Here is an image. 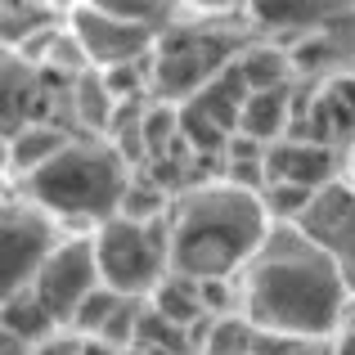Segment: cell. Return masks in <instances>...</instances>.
Here are the masks:
<instances>
[{"label": "cell", "mask_w": 355, "mask_h": 355, "mask_svg": "<svg viewBox=\"0 0 355 355\" xmlns=\"http://www.w3.org/2000/svg\"><path fill=\"white\" fill-rule=\"evenodd\" d=\"M266 175L288 184H306V189H329L333 184V153L315 139H279L266 153ZM266 180V184H270Z\"/></svg>", "instance_id": "cell-10"}, {"label": "cell", "mask_w": 355, "mask_h": 355, "mask_svg": "<svg viewBox=\"0 0 355 355\" xmlns=\"http://www.w3.org/2000/svg\"><path fill=\"white\" fill-rule=\"evenodd\" d=\"M148 306H153L166 324H175V329H189L193 333V329H202V324H207V306H202L198 279L166 275L162 284H157V293L148 297Z\"/></svg>", "instance_id": "cell-11"}, {"label": "cell", "mask_w": 355, "mask_h": 355, "mask_svg": "<svg viewBox=\"0 0 355 355\" xmlns=\"http://www.w3.org/2000/svg\"><path fill=\"white\" fill-rule=\"evenodd\" d=\"M239 72H243V81H248V90H284L288 59L279 50H248L239 59Z\"/></svg>", "instance_id": "cell-17"}, {"label": "cell", "mask_w": 355, "mask_h": 355, "mask_svg": "<svg viewBox=\"0 0 355 355\" xmlns=\"http://www.w3.org/2000/svg\"><path fill=\"white\" fill-rule=\"evenodd\" d=\"M95 257H99V279L104 288L130 297H153L157 284L171 275V234H166L162 220L153 225H139V220L113 216L108 225H99L95 234Z\"/></svg>", "instance_id": "cell-4"}, {"label": "cell", "mask_w": 355, "mask_h": 355, "mask_svg": "<svg viewBox=\"0 0 355 355\" xmlns=\"http://www.w3.org/2000/svg\"><path fill=\"white\" fill-rule=\"evenodd\" d=\"M32 355H86V342L77 338V333H59V338H50V342H41Z\"/></svg>", "instance_id": "cell-20"}, {"label": "cell", "mask_w": 355, "mask_h": 355, "mask_svg": "<svg viewBox=\"0 0 355 355\" xmlns=\"http://www.w3.org/2000/svg\"><path fill=\"white\" fill-rule=\"evenodd\" d=\"M95 288H104L95 239H63L59 248L45 257L32 293L41 297V306L54 315V324H72V315L81 311V302H86Z\"/></svg>", "instance_id": "cell-5"}, {"label": "cell", "mask_w": 355, "mask_h": 355, "mask_svg": "<svg viewBox=\"0 0 355 355\" xmlns=\"http://www.w3.org/2000/svg\"><path fill=\"white\" fill-rule=\"evenodd\" d=\"M121 302H126V297L113 293V288H95V293L81 302V311L72 315L68 329L77 333V338H86V342H99V338H104V329H108V320L121 311Z\"/></svg>", "instance_id": "cell-16"}, {"label": "cell", "mask_w": 355, "mask_h": 355, "mask_svg": "<svg viewBox=\"0 0 355 355\" xmlns=\"http://www.w3.org/2000/svg\"><path fill=\"white\" fill-rule=\"evenodd\" d=\"M342 333L355 338V302H347V315H342Z\"/></svg>", "instance_id": "cell-21"}, {"label": "cell", "mask_w": 355, "mask_h": 355, "mask_svg": "<svg viewBox=\"0 0 355 355\" xmlns=\"http://www.w3.org/2000/svg\"><path fill=\"white\" fill-rule=\"evenodd\" d=\"M59 248V239H54V225L45 216H36V211H5V243H0V252H5V297L23 293V288L36 284V275H41L45 257Z\"/></svg>", "instance_id": "cell-7"}, {"label": "cell", "mask_w": 355, "mask_h": 355, "mask_svg": "<svg viewBox=\"0 0 355 355\" xmlns=\"http://www.w3.org/2000/svg\"><path fill=\"white\" fill-rule=\"evenodd\" d=\"M68 148V139H63L59 126H18V139L9 144V157L18 162V171H41L45 162H54V157Z\"/></svg>", "instance_id": "cell-14"}, {"label": "cell", "mask_w": 355, "mask_h": 355, "mask_svg": "<svg viewBox=\"0 0 355 355\" xmlns=\"http://www.w3.org/2000/svg\"><path fill=\"white\" fill-rule=\"evenodd\" d=\"M252 355H333V347L315 338H288V333H257Z\"/></svg>", "instance_id": "cell-18"}, {"label": "cell", "mask_w": 355, "mask_h": 355, "mask_svg": "<svg viewBox=\"0 0 355 355\" xmlns=\"http://www.w3.org/2000/svg\"><path fill=\"white\" fill-rule=\"evenodd\" d=\"M225 45L211 41V36H171V41L157 45V59H153V81L166 99H184L189 104L198 90H207L211 81L225 72Z\"/></svg>", "instance_id": "cell-6"}, {"label": "cell", "mask_w": 355, "mask_h": 355, "mask_svg": "<svg viewBox=\"0 0 355 355\" xmlns=\"http://www.w3.org/2000/svg\"><path fill=\"white\" fill-rule=\"evenodd\" d=\"M333 355H355V338H342L338 347H333Z\"/></svg>", "instance_id": "cell-22"}, {"label": "cell", "mask_w": 355, "mask_h": 355, "mask_svg": "<svg viewBox=\"0 0 355 355\" xmlns=\"http://www.w3.org/2000/svg\"><path fill=\"white\" fill-rule=\"evenodd\" d=\"M54 329H59V324H54V315L41 306V297H36L32 288L5 297V338H18V342H27V347L36 351L41 342L59 338Z\"/></svg>", "instance_id": "cell-13"}, {"label": "cell", "mask_w": 355, "mask_h": 355, "mask_svg": "<svg viewBox=\"0 0 355 355\" xmlns=\"http://www.w3.org/2000/svg\"><path fill=\"white\" fill-rule=\"evenodd\" d=\"M113 9V5H108ZM104 5L95 9H77V36H81V50L90 54L95 63L104 68H121V63H135L139 54L153 45V27H144L139 18H108ZM117 14V9H113Z\"/></svg>", "instance_id": "cell-8"}, {"label": "cell", "mask_w": 355, "mask_h": 355, "mask_svg": "<svg viewBox=\"0 0 355 355\" xmlns=\"http://www.w3.org/2000/svg\"><path fill=\"white\" fill-rule=\"evenodd\" d=\"M266 243L261 193L239 184H211L180 202L171 225V275L234 279V270Z\"/></svg>", "instance_id": "cell-2"}, {"label": "cell", "mask_w": 355, "mask_h": 355, "mask_svg": "<svg viewBox=\"0 0 355 355\" xmlns=\"http://www.w3.org/2000/svg\"><path fill=\"white\" fill-rule=\"evenodd\" d=\"M288 126V90H252L243 99V113H239V135L257 139V144H279Z\"/></svg>", "instance_id": "cell-12"}, {"label": "cell", "mask_w": 355, "mask_h": 355, "mask_svg": "<svg viewBox=\"0 0 355 355\" xmlns=\"http://www.w3.org/2000/svg\"><path fill=\"white\" fill-rule=\"evenodd\" d=\"M311 243L324 252V257L333 261V266H342V275H355V193L338 189V184H329V189H320V198H315L311 216L302 220Z\"/></svg>", "instance_id": "cell-9"}, {"label": "cell", "mask_w": 355, "mask_h": 355, "mask_svg": "<svg viewBox=\"0 0 355 355\" xmlns=\"http://www.w3.org/2000/svg\"><path fill=\"white\" fill-rule=\"evenodd\" d=\"M130 189L126 157L104 144H68L54 162L27 175V193L45 216L63 220H113Z\"/></svg>", "instance_id": "cell-3"}, {"label": "cell", "mask_w": 355, "mask_h": 355, "mask_svg": "<svg viewBox=\"0 0 355 355\" xmlns=\"http://www.w3.org/2000/svg\"><path fill=\"white\" fill-rule=\"evenodd\" d=\"M99 81H104V90H108V95H117V99H135V95H139V86H144V81H139V68H135V63L104 68V72H99Z\"/></svg>", "instance_id": "cell-19"}, {"label": "cell", "mask_w": 355, "mask_h": 355, "mask_svg": "<svg viewBox=\"0 0 355 355\" xmlns=\"http://www.w3.org/2000/svg\"><path fill=\"white\" fill-rule=\"evenodd\" d=\"M315 198H320L315 189H306V184H288V180H270L266 189H261V207H266V216L279 220V225L306 220L311 207H315Z\"/></svg>", "instance_id": "cell-15"}, {"label": "cell", "mask_w": 355, "mask_h": 355, "mask_svg": "<svg viewBox=\"0 0 355 355\" xmlns=\"http://www.w3.org/2000/svg\"><path fill=\"white\" fill-rule=\"evenodd\" d=\"M243 306L257 333L324 342L333 329H342L347 279L311 239H279V248L252 270Z\"/></svg>", "instance_id": "cell-1"}]
</instances>
